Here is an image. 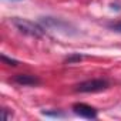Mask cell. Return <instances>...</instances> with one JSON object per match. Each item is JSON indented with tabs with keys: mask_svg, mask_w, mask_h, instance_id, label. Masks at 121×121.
Wrapping results in <instances>:
<instances>
[{
	"mask_svg": "<svg viewBox=\"0 0 121 121\" xmlns=\"http://www.w3.org/2000/svg\"><path fill=\"white\" fill-rule=\"evenodd\" d=\"M12 23L20 33H23L26 36H30V37H43L44 36L43 27H40L39 24H36L30 20L20 19V17H13Z\"/></svg>",
	"mask_w": 121,
	"mask_h": 121,
	"instance_id": "obj_1",
	"label": "cell"
},
{
	"mask_svg": "<svg viewBox=\"0 0 121 121\" xmlns=\"http://www.w3.org/2000/svg\"><path fill=\"white\" fill-rule=\"evenodd\" d=\"M41 23H43L46 27H48V29H56V30L63 31V33H66V34H76V33H77V31H76V27H74L71 23H69V22H66V20H63V19L41 17Z\"/></svg>",
	"mask_w": 121,
	"mask_h": 121,
	"instance_id": "obj_2",
	"label": "cell"
},
{
	"mask_svg": "<svg viewBox=\"0 0 121 121\" xmlns=\"http://www.w3.org/2000/svg\"><path fill=\"white\" fill-rule=\"evenodd\" d=\"M108 87V81L103 80V78H93V80H87L83 81L80 84L76 86V91L78 93H97V91H103Z\"/></svg>",
	"mask_w": 121,
	"mask_h": 121,
	"instance_id": "obj_3",
	"label": "cell"
},
{
	"mask_svg": "<svg viewBox=\"0 0 121 121\" xmlns=\"http://www.w3.org/2000/svg\"><path fill=\"white\" fill-rule=\"evenodd\" d=\"M73 111H74L77 115L83 117V118H88V120L97 118V110L93 108V107L88 105V104H84V103H77V104H74V105H73Z\"/></svg>",
	"mask_w": 121,
	"mask_h": 121,
	"instance_id": "obj_4",
	"label": "cell"
},
{
	"mask_svg": "<svg viewBox=\"0 0 121 121\" xmlns=\"http://www.w3.org/2000/svg\"><path fill=\"white\" fill-rule=\"evenodd\" d=\"M14 83L20 84V86H37L40 84V78L31 74H17L13 78Z\"/></svg>",
	"mask_w": 121,
	"mask_h": 121,
	"instance_id": "obj_5",
	"label": "cell"
},
{
	"mask_svg": "<svg viewBox=\"0 0 121 121\" xmlns=\"http://www.w3.org/2000/svg\"><path fill=\"white\" fill-rule=\"evenodd\" d=\"M43 115H46V117H64V112H61V111H43Z\"/></svg>",
	"mask_w": 121,
	"mask_h": 121,
	"instance_id": "obj_6",
	"label": "cell"
},
{
	"mask_svg": "<svg viewBox=\"0 0 121 121\" xmlns=\"http://www.w3.org/2000/svg\"><path fill=\"white\" fill-rule=\"evenodd\" d=\"M2 60H3V63H7V66H13V67H14V66H17V64H19L17 60L9 58V57H7V56H4V54L2 56Z\"/></svg>",
	"mask_w": 121,
	"mask_h": 121,
	"instance_id": "obj_7",
	"label": "cell"
},
{
	"mask_svg": "<svg viewBox=\"0 0 121 121\" xmlns=\"http://www.w3.org/2000/svg\"><path fill=\"white\" fill-rule=\"evenodd\" d=\"M110 27H111L114 31H117V33H121V22H118V23H114V24H110Z\"/></svg>",
	"mask_w": 121,
	"mask_h": 121,
	"instance_id": "obj_8",
	"label": "cell"
},
{
	"mask_svg": "<svg viewBox=\"0 0 121 121\" xmlns=\"http://www.w3.org/2000/svg\"><path fill=\"white\" fill-rule=\"evenodd\" d=\"M78 60H81V56H71L67 58V61L69 63H73V61H78Z\"/></svg>",
	"mask_w": 121,
	"mask_h": 121,
	"instance_id": "obj_9",
	"label": "cell"
},
{
	"mask_svg": "<svg viewBox=\"0 0 121 121\" xmlns=\"http://www.w3.org/2000/svg\"><path fill=\"white\" fill-rule=\"evenodd\" d=\"M2 114H3V120H9V112H7V108H3L2 110Z\"/></svg>",
	"mask_w": 121,
	"mask_h": 121,
	"instance_id": "obj_10",
	"label": "cell"
}]
</instances>
